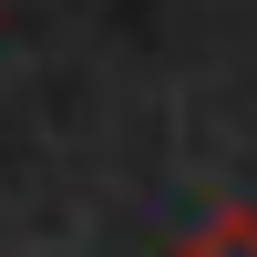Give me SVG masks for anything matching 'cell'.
Returning a JSON list of instances; mask_svg holds the SVG:
<instances>
[{
	"label": "cell",
	"instance_id": "cell-1",
	"mask_svg": "<svg viewBox=\"0 0 257 257\" xmlns=\"http://www.w3.org/2000/svg\"><path fill=\"white\" fill-rule=\"evenodd\" d=\"M175 257H257V206H216Z\"/></svg>",
	"mask_w": 257,
	"mask_h": 257
}]
</instances>
